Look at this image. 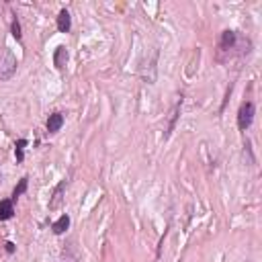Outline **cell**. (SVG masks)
<instances>
[{
  "instance_id": "cell-10",
  "label": "cell",
  "mask_w": 262,
  "mask_h": 262,
  "mask_svg": "<svg viewBox=\"0 0 262 262\" xmlns=\"http://www.w3.org/2000/svg\"><path fill=\"white\" fill-rule=\"evenodd\" d=\"M180 104H182V96L176 100V104L172 106V113H170V125H168V134H166V138L174 131V123H176V117H178V111H180Z\"/></svg>"
},
{
  "instance_id": "cell-14",
  "label": "cell",
  "mask_w": 262,
  "mask_h": 262,
  "mask_svg": "<svg viewBox=\"0 0 262 262\" xmlns=\"http://www.w3.org/2000/svg\"><path fill=\"white\" fill-rule=\"evenodd\" d=\"M6 250H8V252H14V244H12V242H6Z\"/></svg>"
},
{
  "instance_id": "cell-13",
  "label": "cell",
  "mask_w": 262,
  "mask_h": 262,
  "mask_svg": "<svg viewBox=\"0 0 262 262\" xmlns=\"http://www.w3.org/2000/svg\"><path fill=\"white\" fill-rule=\"evenodd\" d=\"M10 31H12V37H14V39H20V37H23V33H20V23H18L16 18H12V25H10Z\"/></svg>"
},
{
  "instance_id": "cell-12",
  "label": "cell",
  "mask_w": 262,
  "mask_h": 262,
  "mask_svg": "<svg viewBox=\"0 0 262 262\" xmlns=\"http://www.w3.org/2000/svg\"><path fill=\"white\" fill-rule=\"evenodd\" d=\"M27 140H18L16 146H14V154H16V162H23L25 158V148H27Z\"/></svg>"
},
{
  "instance_id": "cell-8",
  "label": "cell",
  "mask_w": 262,
  "mask_h": 262,
  "mask_svg": "<svg viewBox=\"0 0 262 262\" xmlns=\"http://www.w3.org/2000/svg\"><path fill=\"white\" fill-rule=\"evenodd\" d=\"M64 190H66V180H62L58 186H56V190H54V199L50 201V209H58L60 205H62V199H64Z\"/></svg>"
},
{
  "instance_id": "cell-3",
  "label": "cell",
  "mask_w": 262,
  "mask_h": 262,
  "mask_svg": "<svg viewBox=\"0 0 262 262\" xmlns=\"http://www.w3.org/2000/svg\"><path fill=\"white\" fill-rule=\"evenodd\" d=\"M56 25H58V31H60V33H68V31L72 29V16H70V12L66 10V8H64V10H60Z\"/></svg>"
},
{
  "instance_id": "cell-7",
  "label": "cell",
  "mask_w": 262,
  "mask_h": 262,
  "mask_svg": "<svg viewBox=\"0 0 262 262\" xmlns=\"http://www.w3.org/2000/svg\"><path fill=\"white\" fill-rule=\"evenodd\" d=\"M236 41H238V33L236 31H224L222 35V50H234L236 48Z\"/></svg>"
},
{
  "instance_id": "cell-6",
  "label": "cell",
  "mask_w": 262,
  "mask_h": 262,
  "mask_svg": "<svg viewBox=\"0 0 262 262\" xmlns=\"http://www.w3.org/2000/svg\"><path fill=\"white\" fill-rule=\"evenodd\" d=\"M46 125H48L50 134H58V131L62 129V125H64V115H62V113H52Z\"/></svg>"
},
{
  "instance_id": "cell-15",
  "label": "cell",
  "mask_w": 262,
  "mask_h": 262,
  "mask_svg": "<svg viewBox=\"0 0 262 262\" xmlns=\"http://www.w3.org/2000/svg\"><path fill=\"white\" fill-rule=\"evenodd\" d=\"M0 182H2V174H0Z\"/></svg>"
},
{
  "instance_id": "cell-2",
  "label": "cell",
  "mask_w": 262,
  "mask_h": 262,
  "mask_svg": "<svg viewBox=\"0 0 262 262\" xmlns=\"http://www.w3.org/2000/svg\"><path fill=\"white\" fill-rule=\"evenodd\" d=\"M254 115H256V106L252 100H246L240 104V111H238V129L240 131H246L250 129L252 121H254Z\"/></svg>"
},
{
  "instance_id": "cell-1",
  "label": "cell",
  "mask_w": 262,
  "mask_h": 262,
  "mask_svg": "<svg viewBox=\"0 0 262 262\" xmlns=\"http://www.w3.org/2000/svg\"><path fill=\"white\" fill-rule=\"evenodd\" d=\"M16 56L12 54L10 48H2L0 50V80H10L16 72Z\"/></svg>"
},
{
  "instance_id": "cell-4",
  "label": "cell",
  "mask_w": 262,
  "mask_h": 262,
  "mask_svg": "<svg viewBox=\"0 0 262 262\" xmlns=\"http://www.w3.org/2000/svg\"><path fill=\"white\" fill-rule=\"evenodd\" d=\"M14 215V201L12 199H2L0 201V222H6Z\"/></svg>"
},
{
  "instance_id": "cell-9",
  "label": "cell",
  "mask_w": 262,
  "mask_h": 262,
  "mask_svg": "<svg viewBox=\"0 0 262 262\" xmlns=\"http://www.w3.org/2000/svg\"><path fill=\"white\" fill-rule=\"evenodd\" d=\"M68 228H70V217H68V215H62L60 220L52 226V230H54V234H56V236H62L66 230H68Z\"/></svg>"
},
{
  "instance_id": "cell-5",
  "label": "cell",
  "mask_w": 262,
  "mask_h": 262,
  "mask_svg": "<svg viewBox=\"0 0 262 262\" xmlns=\"http://www.w3.org/2000/svg\"><path fill=\"white\" fill-rule=\"evenodd\" d=\"M54 64H56V68L58 70H64L66 68V64H68V50H66L64 46H60L54 54Z\"/></svg>"
},
{
  "instance_id": "cell-11",
  "label": "cell",
  "mask_w": 262,
  "mask_h": 262,
  "mask_svg": "<svg viewBox=\"0 0 262 262\" xmlns=\"http://www.w3.org/2000/svg\"><path fill=\"white\" fill-rule=\"evenodd\" d=\"M27 186H29V178H27V176H23V178L18 180V184L14 186V190H12V201L16 199V196H20V194H23V192L27 190Z\"/></svg>"
}]
</instances>
